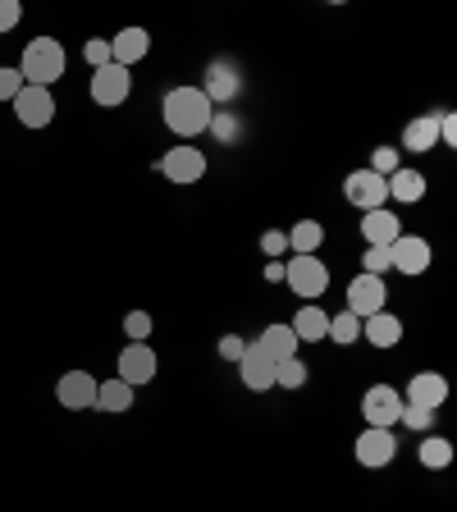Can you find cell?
Returning a JSON list of instances; mask_svg holds the SVG:
<instances>
[{
	"label": "cell",
	"instance_id": "cell-1",
	"mask_svg": "<svg viewBox=\"0 0 457 512\" xmlns=\"http://www.w3.org/2000/svg\"><path fill=\"white\" fill-rule=\"evenodd\" d=\"M160 110H165V128L174 138H202L215 119V106L206 101L202 87H174V92H165Z\"/></svg>",
	"mask_w": 457,
	"mask_h": 512
},
{
	"label": "cell",
	"instance_id": "cell-2",
	"mask_svg": "<svg viewBox=\"0 0 457 512\" xmlns=\"http://www.w3.org/2000/svg\"><path fill=\"white\" fill-rule=\"evenodd\" d=\"M64 69H69V55H64V46L55 42V37H32V42L23 46L19 74L28 87H51L55 78H64Z\"/></svg>",
	"mask_w": 457,
	"mask_h": 512
},
{
	"label": "cell",
	"instance_id": "cell-3",
	"mask_svg": "<svg viewBox=\"0 0 457 512\" xmlns=\"http://www.w3.org/2000/svg\"><path fill=\"white\" fill-rule=\"evenodd\" d=\"M284 279L302 302H316V298H325V288H330V266H325L320 256H293L284 266Z\"/></svg>",
	"mask_w": 457,
	"mask_h": 512
},
{
	"label": "cell",
	"instance_id": "cell-4",
	"mask_svg": "<svg viewBox=\"0 0 457 512\" xmlns=\"http://www.w3.org/2000/svg\"><path fill=\"white\" fill-rule=\"evenodd\" d=\"M362 416H366V426H375V430H394L398 416H403V394H398L394 384H371L362 398Z\"/></svg>",
	"mask_w": 457,
	"mask_h": 512
},
{
	"label": "cell",
	"instance_id": "cell-5",
	"mask_svg": "<svg viewBox=\"0 0 457 512\" xmlns=\"http://www.w3.org/2000/svg\"><path fill=\"white\" fill-rule=\"evenodd\" d=\"M156 170L174 183V188H188V183H202L206 174V156L197 147H170L156 160Z\"/></svg>",
	"mask_w": 457,
	"mask_h": 512
},
{
	"label": "cell",
	"instance_id": "cell-6",
	"mask_svg": "<svg viewBox=\"0 0 457 512\" xmlns=\"http://www.w3.org/2000/svg\"><path fill=\"white\" fill-rule=\"evenodd\" d=\"M343 197H348L357 211H380V206L389 202V179H380V174H371V170H352L348 179H343Z\"/></svg>",
	"mask_w": 457,
	"mask_h": 512
},
{
	"label": "cell",
	"instance_id": "cell-7",
	"mask_svg": "<svg viewBox=\"0 0 457 512\" xmlns=\"http://www.w3.org/2000/svg\"><path fill=\"white\" fill-rule=\"evenodd\" d=\"M352 458L362 462V467H371V471L389 467V462L398 458V439H394V430H375V426H366L362 435H357V444H352Z\"/></svg>",
	"mask_w": 457,
	"mask_h": 512
},
{
	"label": "cell",
	"instance_id": "cell-8",
	"mask_svg": "<svg viewBox=\"0 0 457 512\" xmlns=\"http://www.w3.org/2000/svg\"><path fill=\"white\" fill-rule=\"evenodd\" d=\"M128 92H133V74H128V69H119V64H106V69H92V101H96L101 110L124 106Z\"/></svg>",
	"mask_w": 457,
	"mask_h": 512
},
{
	"label": "cell",
	"instance_id": "cell-9",
	"mask_svg": "<svg viewBox=\"0 0 457 512\" xmlns=\"http://www.w3.org/2000/svg\"><path fill=\"white\" fill-rule=\"evenodd\" d=\"M14 106V119H19L23 128H46L55 119V96L51 87H28L23 83V92L10 101Z\"/></svg>",
	"mask_w": 457,
	"mask_h": 512
},
{
	"label": "cell",
	"instance_id": "cell-10",
	"mask_svg": "<svg viewBox=\"0 0 457 512\" xmlns=\"http://www.w3.org/2000/svg\"><path fill=\"white\" fill-rule=\"evenodd\" d=\"M389 256H394L398 275H426L430 261H435V252H430V243L421 234H398L394 247H389Z\"/></svg>",
	"mask_w": 457,
	"mask_h": 512
},
{
	"label": "cell",
	"instance_id": "cell-11",
	"mask_svg": "<svg viewBox=\"0 0 457 512\" xmlns=\"http://www.w3.org/2000/svg\"><path fill=\"white\" fill-rule=\"evenodd\" d=\"M55 403H60L64 412H87V407H96L92 371H64L60 384H55Z\"/></svg>",
	"mask_w": 457,
	"mask_h": 512
},
{
	"label": "cell",
	"instance_id": "cell-12",
	"mask_svg": "<svg viewBox=\"0 0 457 512\" xmlns=\"http://www.w3.org/2000/svg\"><path fill=\"white\" fill-rule=\"evenodd\" d=\"M156 352L147 348V343H128L124 352H119V375L115 380H124L128 389H138V384H151L156 380Z\"/></svg>",
	"mask_w": 457,
	"mask_h": 512
},
{
	"label": "cell",
	"instance_id": "cell-13",
	"mask_svg": "<svg viewBox=\"0 0 457 512\" xmlns=\"http://www.w3.org/2000/svg\"><path fill=\"white\" fill-rule=\"evenodd\" d=\"M348 311L357 320L384 311V279L380 275H357V279H352V284H348Z\"/></svg>",
	"mask_w": 457,
	"mask_h": 512
},
{
	"label": "cell",
	"instance_id": "cell-14",
	"mask_svg": "<svg viewBox=\"0 0 457 512\" xmlns=\"http://www.w3.org/2000/svg\"><path fill=\"white\" fill-rule=\"evenodd\" d=\"M147 51H151L147 28H124L110 37V64H119V69H133L138 60H147Z\"/></svg>",
	"mask_w": 457,
	"mask_h": 512
},
{
	"label": "cell",
	"instance_id": "cell-15",
	"mask_svg": "<svg viewBox=\"0 0 457 512\" xmlns=\"http://www.w3.org/2000/svg\"><path fill=\"white\" fill-rule=\"evenodd\" d=\"M238 375H243V384L252 389V394H266V389H275V362H270V357L256 348V343H247L243 362H238Z\"/></svg>",
	"mask_w": 457,
	"mask_h": 512
},
{
	"label": "cell",
	"instance_id": "cell-16",
	"mask_svg": "<svg viewBox=\"0 0 457 512\" xmlns=\"http://www.w3.org/2000/svg\"><path fill=\"white\" fill-rule=\"evenodd\" d=\"M403 403H421V407H435V412H439V403H448V380L439 371L412 375V380H407V398H403Z\"/></svg>",
	"mask_w": 457,
	"mask_h": 512
},
{
	"label": "cell",
	"instance_id": "cell-17",
	"mask_svg": "<svg viewBox=\"0 0 457 512\" xmlns=\"http://www.w3.org/2000/svg\"><path fill=\"white\" fill-rule=\"evenodd\" d=\"M362 234H366V247H394V238L403 234V220L389 206H380V211H366Z\"/></svg>",
	"mask_w": 457,
	"mask_h": 512
},
{
	"label": "cell",
	"instance_id": "cell-18",
	"mask_svg": "<svg viewBox=\"0 0 457 512\" xmlns=\"http://www.w3.org/2000/svg\"><path fill=\"white\" fill-rule=\"evenodd\" d=\"M288 330L298 334V343H320L330 334V311L316 307V302H302V311L288 320Z\"/></svg>",
	"mask_w": 457,
	"mask_h": 512
},
{
	"label": "cell",
	"instance_id": "cell-19",
	"mask_svg": "<svg viewBox=\"0 0 457 512\" xmlns=\"http://www.w3.org/2000/svg\"><path fill=\"white\" fill-rule=\"evenodd\" d=\"M256 348H261V352H266V357H270V362H288V357H298V348H302V343H298V334H293V330H288V325H284V320H279V325H266V330H261V339H256Z\"/></svg>",
	"mask_w": 457,
	"mask_h": 512
},
{
	"label": "cell",
	"instance_id": "cell-20",
	"mask_svg": "<svg viewBox=\"0 0 457 512\" xmlns=\"http://www.w3.org/2000/svg\"><path fill=\"white\" fill-rule=\"evenodd\" d=\"M362 334H366V343H375V348H394V343L403 339V320L384 307V311H375V316L362 320Z\"/></svg>",
	"mask_w": 457,
	"mask_h": 512
},
{
	"label": "cell",
	"instance_id": "cell-21",
	"mask_svg": "<svg viewBox=\"0 0 457 512\" xmlns=\"http://www.w3.org/2000/svg\"><path fill=\"white\" fill-rule=\"evenodd\" d=\"M320 243H325V224L320 220H298L288 229V252L293 256H316Z\"/></svg>",
	"mask_w": 457,
	"mask_h": 512
},
{
	"label": "cell",
	"instance_id": "cell-22",
	"mask_svg": "<svg viewBox=\"0 0 457 512\" xmlns=\"http://www.w3.org/2000/svg\"><path fill=\"white\" fill-rule=\"evenodd\" d=\"M403 147H407V151H430V147H439V115H416L412 124L403 128Z\"/></svg>",
	"mask_w": 457,
	"mask_h": 512
},
{
	"label": "cell",
	"instance_id": "cell-23",
	"mask_svg": "<svg viewBox=\"0 0 457 512\" xmlns=\"http://www.w3.org/2000/svg\"><path fill=\"white\" fill-rule=\"evenodd\" d=\"M389 197H394V202H421V197H426V174L421 170H394L389 174Z\"/></svg>",
	"mask_w": 457,
	"mask_h": 512
},
{
	"label": "cell",
	"instance_id": "cell-24",
	"mask_svg": "<svg viewBox=\"0 0 457 512\" xmlns=\"http://www.w3.org/2000/svg\"><path fill=\"white\" fill-rule=\"evenodd\" d=\"M96 407H101V412H128V407H133V389H128L124 380L96 384Z\"/></svg>",
	"mask_w": 457,
	"mask_h": 512
},
{
	"label": "cell",
	"instance_id": "cell-25",
	"mask_svg": "<svg viewBox=\"0 0 457 512\" xmlns=\"http://www.w3.org/2000/svg\"><path fill=\"white\" fill-rule=\"evenodd\" d=\"M238 87H243V78H238V74H229V64H215L211 83H206L202 92H206V101H211V106H220V101H229V96H238Z\"/></svg>",
	"mask_w": 457,
	"mask_h": 512
},
{
	"label": "cell",
	"instance_id": "cell-26",
	"mask_svg": "<svg viewBox=\"0 0 457 512\" xmlns=\"http://www.w3.org/2000/svg\"><path fill=\"white\" fill-rule=\"evenodd\" d=\"M416 458H421V467L439 471V467H448V462H453V444H448V439H439V435H426V439H421V448H416Z\"/></svg>",
	"mask_w": 457,
	"mask_h": 512
},
{
	"label": "cell",
	"instance_id": "cell-27",
	"mask_svg": "<svg viewBox=\"0 0 457 512\" xmlns=\"http://www.w3.org/2000/svg\"><path fill=\"white\" fill-rule=\"evenodd\" d=\"M325 339H334V343H357L362 339V320L352 316V311H339V316H330V334Z\"/></svg>",
	"mask_w": 457,
	"mask_h": 512
},
{
	"label": "cell",
	"instance_id": "cell-28",
	"mask_svg": "<svg viewBox=\"0 0 457 512\" xmlns=\"http://www.w3.org/2000/svg\"><path fill=\"white\" fill-rule=\"evenodd\" d=\"M398 426L416 430V435H430V426H435V407H421V403H403V416H398Z\"/></svg>",
	"mask_w": 457,
	"mask_h": 512
},
{
	"label": "cell",
	"instance_id": "cell-29",
	"mask_svg": "<svg viewBox=\"0 0 457 512\" xmlns=\"http://www.w3.org/2000/svg\"><path fill=\"white\" fill-rule=\"evenodd\" d=\"M275 384H284V389H302V384H307V362H298V357L279 362L275 366Z\"/></svg>",
	"mask_w": 457,
	"mask_h": 512
},
{
	"label": "cell",
	"instance_id": "cell-30",
	"mask_svg": "<svg viewBox=\"0 0 457 512\" xmlns=\"http://www.w3.org/2000/svg\"><path fill=\"white\" fill-rule=\"evenodd\" d=\"M366 170L380 174V179H389L394 170H403V165H398V147H375V151H371V165H366Z\"/></svg>",
	"mask_w": 457,
	"mask_h": 512
},
{
	"label": "cell",
	"instance_id": "cell-31",
	"mask_svg": "<svg viewBox=\"0 0 457 512\" xmlns=\"http://www.w3.org/2000/svg\"><path fill=\"white\" fill-rule=\"evenodd\" d=\"M124 334H128V343H147L151 339V316H147V311H128V316H124Z\"/></svg>",
	"mask_w": 457,
	"mask_h": 512
},
{
	"label": "cell",
	"instance_id": "cell-32",
	"mask_svg": "<svg viewBox=\"0 0 457 512\" xmlns=\"http://www.w3.org/2000/svg\"><path fill=\"white\" fill-rule=\"evenodd\" d=\"M362 266V275H384V270H394V256H389V247H366Z\"/></svg>",
	"mask_w": 457,
	"mask_h": 512
},
{
	"label": "cell",
	"instance_id": "cell-33",
	"mask_svg": "<svg viewBox=\"0 0 457 512\" xmlns=\"http://www.w3.org/2000/svg\"><path fill=\"white\" fill-rule=\"evenodd\" d=\"M23 92V74L19 69H0V101H14Z\"/></svg>",
	"mask_w": 457,
	"mask_h": 512
},
{
	"label": "cell",
	"instance_id": "cell-34",
	"mask_svg": "<svg viewBox=\"0 0 457 512\" xmlns=\"http://www.w3.org/2000/svg\"><path fill=\"white\" fill-rule=\"evenodd\" d=\"M261 252H266L270 261H279V256L288 252V234H279V229H270V234H261Z\"/></svg>",
	"mask_w": 457,
	"mask_h": 512
},
{
	"label": "cell",
	"instance_id": "cell-35",
	"mask_svg": "<svg viewBox=\"0 0 457 512\" xmlns=\"http://www.w3.org/2000/svg\"><path fill=\"white\" fill-rule=\"evenodd\" d=\"M243 352H247V339H238V334H224V339H220V357H224V362H243Z\"/></svg>",
	"mask_w": 457,
	"mask_h": 512
},
{
	"label": "cell",
	"instance_id": "cell-36",
	"mask_svg": "<svg viewBox=\"0 0 457 512\" xmlns=\"http://www.w3.org/2000/svg\"><path fill=\"white\" fill-rule=\"evenodd\" d=\"M211 133L220 142H234L238 138V124H234V115H220V110H215V119H211Z\"/></svg>",
	"mask_w": 457,
	"mask_h": 512
},
{
	"label": "cell",
	"instance_id": "cell-37",
	"mask_svg": "<svg viewBox=\"0 0 457 512\" xmlns=\"http://www.w3.org/2000/svg\"><path fill=\"white\" fill-rule=\"evenodd\" d=\"M83 55H87V64H92V69H106V64H110V42H87Z\"/></svg>",
	"mask_w": 457,
	"mask_h": 512
},
{
	"label": "cell",
	"instance_id": "cell-38",
	"mask_svg": "<svg viewBox=\"0 0 457 512\" xmlns=\"http://www.w3.org/2000/svg\"><path fill=\"white\" fill-rule=\"evenodd\" d=\"M23 19V10H19V0H0V32H10L14 23Z\"/></svg>",
	"mask_w": 457,
	"mask_h": 512
},
{
	"label": "cell",
	"instance_id": "cell-39",
	"mask_svg": "<svg viewBox=\"0 0 457 512\" xmlns=\"http://www.w3.org/2000/svg\"><path fill=\"white\" fill-rule=\"evenodd\" d=\"M439 142H444V147L457 142V119L453 115H439Z\"/></svg>",
	"mask_w": 457,
	"mask_h": 512
},
{
	"label": "cell",
	"instance_id": "cell-40",
	"mask_svg": "<svg viewBox=\"0 0 457 512\" xmlns=\"http://www.w3.org/2000/svg\"><path fill=\"white\" fill-rule=\"evenodd\" d=\"M266 279H284V261H270V266H266Z\"/></svg>",
	"mask_w": 457,
	"mask_h": 512
}]
</instances>
